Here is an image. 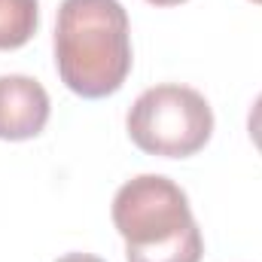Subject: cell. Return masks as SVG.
<instances>
[{"label":"cell","instance_id":"4","mask_svg":"<svg viewBox=\"0 0 262 262\" xmlns=\"http://www.w3.org/2000/svg\"><path fill=\"white\" fill-rule=\"evenodd\" d=\"M49 95L34 76H0V140H31L49 122Z\"/></svg>","mask_w":262,"mask_h":262},{"label":"cell","instance_id":"1","mask_svg":"<svg viewBox=\"0 0 262 262\" xmlns=\"http://www.w3.org/2000/svg\"><path fill=\"white\" fill-rule=\"evenodd\" d=\"M131 25L119 0H64L55 21V67L67 89L98 101L131 73Z\"/></svg>","mask_w":262,"mask_h":262},{"label":"cell","instance_id":"6","mask_svg":"<svg viewBox=\"0 0 262 262\" xmlns=\"http://www.w3.org/2000/svg\"><path fill=\"white\" fill-rule=\"evenodd\" d=\"M247 131H250V137H253L256 149L262 152V95L253 101V107H250V116H247Z\"/></svg>","mask_w":262,"mask_h":262},{"label":"cell","instance_id":"5","mask_svg":"<svg viewBox=\"0 0 262 262\" xmlns=\"http://www.w3.org/2000/svg\"><path fill=\"white\" fill-rule=\"evenodd\" d=\"M40 25L37 0H0V49H21Z\"/></svg>","mask_w":262,"mask_h":262},{"label":"cell","instance_id":"9","mask_svg":"<svg viewBox=\"0 0 262 262\" xmlns=\"http://www.w3.org/2000/svg\"><path fill=\"white\" fill-rule=\"evenodd\" d=\"M253 3H262V0H253Z\"/></svg>","mask_w":262,"mask_h":262},{"label":"cell","instance_id":"8","mask_svg":"<svg viewBox=\"0 0 262 262\" xmlns=\"http://www.w3.org/2000/svg\"><path fill=\"white\" fill-rule=\"evenodd\" d=\"M152 6H177V3H186V0H146Z\"/></svg>","mask_w":262,"mask_h":262},{"label":"cell","instance_id":"3","mask_svg":"<svg viewBox=\"0 0 262 262\" xmlns=\"http://www.w3.org/2000/svg\"><path fill=\"white\" fill-rule=\"evenodd\" d=\"M213 134L207 98L177 82L146 89L128 110V137L137 149L165 159H186L204 149Z\"/></svg>","mask_w":262,"mask_h":262},{"label":"cell","instance_id":"2","mask_svg":"<svg viewBox=\"0 0 262 262\" xmlns=\"http://www.w3.org/2000/svg\"><path fill=\"white\" fill-rule=\"evenodd\" d=\"M113 226L125 238L128 262H201L204 241L189 198L162 174H140L119 186Z\"/></svg>","mask_w":262,"mask_h":262},{"label":"cell","instance_id":"7","mask_svg":"<svg viewBox=\"0 0 262 262\" xmlns=\"http://www.w3.org/2000/svg\"><path fill=\"white\" fill-rule=\"evenodd\" d=\"M55 262H104L101 256H92V253H64Z\"/></svg>","mask_w":262,"mask_h":262}]
</instances>
